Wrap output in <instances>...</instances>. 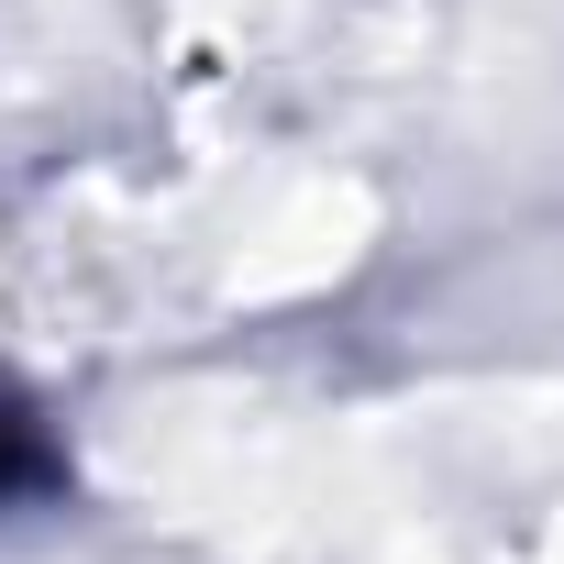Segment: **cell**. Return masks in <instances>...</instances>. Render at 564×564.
<instances>
[{"mask_svg":"<svg viewBox=\"0 0 564 564\" xmlns=\"http://www.w3.org/2000/svg\"><path fill=\"white\" fill-rule=\"evenodd\" d=\"M56 487V443H45V421L0 388V509H23V498H45Z\"/></svg>","mask_w":564,"mask_h":564,"instance_id":"cell-1","label":"cell"}]
</instances>
